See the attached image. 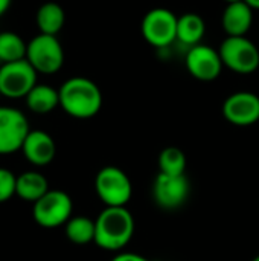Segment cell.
<instances>
[{
  "label": "cell",
  "instance_id": "6da1fadb",
  "mask_svg": "<svg viewBox=\"0 0 259 261\" xmlns=\"http://www.w3.org/2000/svg\"><path fill=\"white\" fill-rule=\"evenodd\" d=\"M61 109L76 119H89L99 113L102 93L96 83L84 76L69 78L58 89Z\"/></svg>",
  "mask_w": 259,
  "mask_h": 261
},
{
  "label": "cell",
  "instance_id": "7a4b0ae2",
  "mask_svg": "<svg viewBox=\"0 0 259 261\" xmlns=\"http://www.w3.org/2000/svg\"><path fill=\"white\" fill-rule=\"evenodd\" d=\"M95 243L111 252L124 249L134 234V219L127 206H105L95 220Z\"/></svg>",
  "mask_w": 259,
  "mask_h": 261
},
{
  "label": "cell",
  "instance_id": "3957f363",
  "mask_svg": "<svg viewBox=\"0 0 259 261\" xmlns=\"http://www.w3.org/2000/svg\"><path fill=\"white\" fill-rule=\"evenodd\" d=\"M26 60L37 73L53 75L64 64V50L56 35H35L26 47Z\"/></svg>",
  "mask_w": 259,
  "mask_h": 261
},
{
  "label": "cell",
  "instance_id": "277c9868",
  "mask_svg": "<svg viewBox=\"0 0 259 261\" xmlns=\"http://www.w3.org/2000/svg\"><path fill=\"white\" fill-rule=\"evenodd\" d=\"M95 190L105 206H127L133 196V185L127 173L118 167H104L95 179Z\"/></svg>",
  "mask_w": 259,
  "mask_h": 261
},
{
  "label": "cell",
  "instance_id": "5b68a950",
  "mask_svg": "<svg viewBox=\"0 0 259 261\" xmlns=\"http://www.w3.org/2000/svg\"><path fill=\"white\" fill-rule=\"evenodd\" d=\"M221 61L231 70L249 75L259 67V50L247 37H226L218 49Z\"/></svg>",
  "mask_w": 259,
  "mask_h": 261
},
{
  "label": "cell",
  "instance_id": "8992f818",
  "mask_svg": "<svg viewBox=\"0 0 259 261\" xmlns=\"http://www.w3.org/2000/svg\"><path fill=\"white\" fill-rule=\"evenodd\" d=\"M73 203L67 193L61 190H49L40 200L34 203V220L47 229L66 225L72 219Z\"/></svg>",
  "mask_w": 259,
  "mask_h": 261
},
{
  "label": "cell",
  "instance_id": "52a82bcc",
  "mask_svg": "<svg viewBox=\"0 0 259 261\" xmlns=\"http://www.w3.org/2000/svg\"><path fill=\"white\" fill-rule=\"evenodd\" d=\"M37 86V70L24 58L2 64L0 67V95L17 99L26 95Z\"/></svg>",
  "mask_w": 259,
  "mask_h": 261
},
{
  "label": "cell",
  "instance_id": "ba28073f",
  "mask_svg": "<svg viewBox=\"0 0 259 261\" xmlns=\"http://www.w3.org/2000/svg\"><path fill=\"white\" fill-rule=\"evenodd\" d=\"M179 17L166 8L148 11L142 20V37L154 47H166L177 40Z\"/></svg>",
  "mask_w": 259,
  "mask_h": 261
},
{
  "label": "cell",
  "instance_id": "9c48e42d",
  "mask_svg": "<svg viewBox=\"0 0 259 261\" xmlns=\"http://www.w3.org/2000/svg\"><path fill=\"white\" fill-rule=\"evenodd\" d=\"M29 132V122L20 110L0 106V154L21 150Z\"/></svg>",
  "mask_w": 259,
  "mask_h": 261
},
{
  "label": "cell",
  "instance_id": "30bf717a",
  "mask_svg": "<svg viewBox=\"0 0 259 261\" xmlns=\"http://www.w3.org/2000/svg\"><path fill=\"white\" fill-rule=\"evenodd\" d=\"M191 185L188 177L183 176H168L159 173L153 185V199L162 210L174 211L185 205L189 197Z\"/></svg>",
  "mask_w": 259,
  "mask_h": 261
},
{
  "label": "cell",
  "instance_id": "8fae6325",
  "mask_svg": "<svg viewBox=\"0 0 259 261\" xmlns=\"http://www.w3.org/2000/svg\"><path fill=\"white\" fill-rule=\"evenodd\" d=\"M186 69L198 81H214L220 76L223 61L220 52L208 44H195L186 54Z\"/></svg>",
  "mask_w": 259,
  "mask_h": 261
},
{
  "label": "cell",
  "instance_id": "7c38bea8",
  "mask_svg": "<svg viewBox=\"0 0 259 261\" xmlns=\"http://www.w3.org/2000/svg\"><path fill=\"white\" fill-rule=\"evenodd\" d=\"M223 116L234 125L249 127L259 121V96L252 92H235L223 104Z\"/></svg>",
  "mask_w": 259,
  "mask_h": 261
},
{
  "label": "cell",
  "instance_id": "4fadbf2b",
  "mask_svg": "<svg viewBox=\"0 0 259 261\" xmlns=\"http://www.w3.org/2000/svg\"><path fill=\"white\" fill-rule=\"evenodd\" d=\"M21 150L24 158L31 164L37 167H44L53 161L56 145L49 133L43 130H31L23 142Z\"/></svg>",
  "mask_w": 259,
  "mask_h": 261
},
{
  "label": "cell",
  "instance_id": "5bb4252c",
  "mask_svg": "<svg viewBox=\"0 0 259 261\" xmlns=\"http://www.w3.org/2000/svg\"><path fill=\"white\" fill-rule=\"evenodd\" d=\"M253 23V9L246 2L231 3L226 6L221 24L227 37H246Z\"/></svg>",
  "mask_w": 259,
  "mask_h": 261
},
{
  "label": "cell",
  "instance_id": "9a60e30c",
  "mask_svg": "<svg viewBox=\"0 0 259 261\" xmlns=\"http://www.w3.org/2000/svg\"><path fill=\"white\" fill-rule=\"evenodd\" d=\"M49 191V184L41 173L37 171H26L17 177L15 194L31 203L40 200Z\"/></svg>",
  "mask_w": 259,
  "mask_h": 261
},
{
  "label": "cell",
  "instance_id": "2e32d148",
  "mask_svg": "<svg viewBox=\"0 0 259 261\" xmlns=\"http://www.w3.org/2000/svg\"><path fill=\"white\" fill-rule=\"evenodd\" d=\"M35 21L37 26L40 29V34H46V35H56L66 21V14L64 9L55 3V2H46L43 3L35 15Z\"/></svg>",
  "mask_w": 259,
  "mask_h": 261
},
{
  "label": "cell",
  "instance_id": "e0dca14e",
  "mask_svg": "<svg viewBox=\"0 0 259 261\" xmlns=\"http://www.w3.org/2000/svg\"><path fill=\"white\" fill-rule=\"evenodd\" d=\"M26 106L31 112L38 115L50 113L56 106H60V93L47 84H37L26 95Z\"/></svg>",
  "mask_w": 259,
  "mask_h": 261
},
{
  "label": "cell",
  "instance_id": "ac0fdd59",
  "mask_svg": "<svg viewBox=\"0 0 259 261\" xmlns=\"http://www.w3.org/2000/svg\"><path fill=\"white\" fill-rule=\"evenodd\" d=\"M205 32H206V23L198 14L188 12V14L179 17L177 40L182 41L183 44L191 46V47L195 44H200Z\"/></svg>",
  "mask_w": 259,
  "mask_h": 261
},
{
  "label": "cell",
  "instance_id": "d6986e66",
  "mask_svg": "<svg viewBox=\"0 0 259 261\" xmlns=\"http://www.w3.org/2000/svg\"><path fill=\"white\" fill-rule=\"evenodd\" d=\"M95 234H96L95 220L89 217L76 216L66 223V236L75 245H87L95 242Z\"/></svg>",
  "mask_w": 259,
  "mask_h": 261
},
{
  "label": "cell",
  "instance_id": "ffe728a7",
  "mask_svg": "<svg viewBox=\"0 0 259 261\" xmlns=\"http://www.w3.org/2000/svg\"><path fill=\"white\" fill-rule=\"evenodd\" d=\"M26 47H27V43H24V40L18 34L11 32V31L0 32V63L2 64L24 60Z\"/></svg>",
  "mask_w": 259,
  "mask_h": 261
},
{
  "label": "cell",
  "instance_id": "44dd1931",
  "mask_svg": "<svg viewBox=\"0 0 259 261\" xmlns=\"http://www.w3.org/2000/svg\"><path fill=\"white\" fill-rule=\"evenodd\" d=\"M186 170V156L177 147H166L159 154V173L168 176H183Z\"/></svg>",
  "mask_w": 259,
  "mask_h": 261
},
{
  "label": "cell",
  "instance_id": "7402d4cb",
  "mask_svg": "<svg viewBox=\"0 0 259 261\" xmlns=\"http://www.w3.org/2000/svg\"><path fill=\"white\" fill-rule=\"evenodd\" d=\"M17 177L6 168H0V203L9 200L15 194Z\"/></svg>",
  "mask_w": 259,
  "mask_h": 261
},
{
  "label": "cell",
  "instance_id": "603a6c76",
  "mask_svg": "<svg viewBox=\"0 0 259 261\" xmlns=\"http://www.w3.org/2000/svg\"><path fill=\"white\" fill-rule=\"evenodd\" d=\"M111 261H150L148 258H145L143 255L134 254V252H121L118 254Z\"/></svg>",
  "mask_w": 259,
  "mask_h": 261
},
{
  "label": "cell",
  "instance_id": "cb8c5ba5",
  "mask_svg": "<svg viewBox=\"0 0 259 261\" xmlns=\"http://www.w3.org/2000/svg\"><path fill=\"white\" fill-rule=\"evenodd\" d=\"M11 6V0H0V17L3 14H6V11L9 9Z\"/></svg>",
  "mask_w": 259,
  "mask_h": 261
},
{
  "label": "cell",
  "instance_id": "d4e9b609",
  "mask_svg": "<svg viewBox=\"0 0 259 261\" xmlns=\"http://www.w3.org/2000/svg\"><path fill=\"white\" fill-rule=\"evenodd\" d=\"M252 9H259V0H244Z\"/></svg>",
  "mask_w": 259,
  "mask_h": 261
},
{
  "label": "cell",
  "instance_id": "484cf974",
  "mask_svg": "<svg viewBox=\"0 0 259 261\" xmlns=\"http://www.w3.org/2000/svg\"><path fill=\"white\" fill-rule=\"evenodd\" d=\"M227 5H231V3H238V2H244V0H224Z\"/></svg>",
  "mask_w": 259,
  "mask_h": 261
},
{
  "label": "cell",
  "instance_id": "4316f807",
  "mask_svg": "<svg viewBox=\"0 0 259 261\" xmlns=\"http://www.w3.org/2000/svg\"><path fill=\"white\" fill-rule=\"evenodd\" d=\"M252 261H259V255H256V257H255Z\"/></svg>",
  "mask_w": 259,
  "mask_h": 261
}]
</instances>
